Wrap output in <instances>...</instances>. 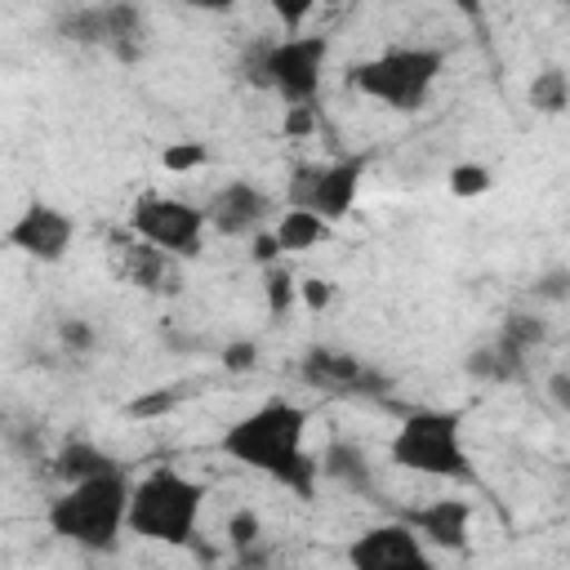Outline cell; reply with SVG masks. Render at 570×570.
<instances>
[{
  "mask_svg": "<svg viewBox=\"0 0 570 570\" xmlns=\"http://www.w3.org/2000/svg\"><path fill=\"white\" fill-rule=\"evenodd\" d=\"M218 450L232 463H240L249 472H263L276 485L294 490L298 499H312L316 494L321 463H316V454H307V410L298 401L272 396L258 410L240 414L223 432Z\"/></svg>",
  "mask_w": 570,
  "mask_h": 570,
  "instance_id": "cell-1",
  "label": "cell"
},
{
  "mask_svg": "<svg viewBox=\"0 0 570 570\" xmlns=\"http://www.w3.org/2000/svg\"><path fill=\"white\" fill-rule=\"evenodd\" d=\"M129 494H134V485L125 481V472H107V476L67 485L49 503L45 521L71 548L111 552L120 543V530H129Z\"/></svg>",
  "mask_w": 570,
  "mask_h": 570,
  "instance_id": "cell-2",
  "label": "cell"
},
{
  "mask_svg": "<svg viewBox=\"0 0 570 570\" xmlns=\"http://www.w3.org/2000/svg\"><path fill=\"white\" fill-rule=\"evenodd\" d=\"M387 459L405 472H423L436 481L476 485L472 454L463 445V414L459 410H414L387 441Z\"/></svg>",
  "mask_w": 570,
  "mask_h": 570,
  "instance_id": "cell-3",
  "label": "cell"
},
{
  "mask_svg": "<svg viewBox=\"0 0 570 570\" xmlns=\"http://www.w3.org/2000/svg\"><path fill=\"white\" fill-rule=\"evenodd\" d=\"M200 503H205V485L200 481H191L178 468H151L142 481H134V494H129V534H138L147 543L183 548V543L196 539Z\"/></svg>",
  "mask_w": 570,
  "mask_h": 570,
  "instance_id": "cell-4",
  "label": "cell"
},
{
  "mask_svg": "<svg viewBox=\"0 0 570 570\" xmlns=\"http://www.w3.org/2000/svg\"><path fill=\"white\" fill-rule=\"evenodd\" d=\"M330 40L325 36H281V40H254L240 53V76L254 89H272L289 107H312L321 94Z\"/></svg>",
  "mask_w": 570,
  "mask_h": 570,
  "instance_id": "cell-5",
  "label": "cell"
},
{
  "mask_svg": "<svg viewBox=\"0 0 570 570\" xmlns=\"http://www.w3.org/2000/svg\"><path fill=\"white\" fill-rule=\"evenodd\" d=\"M445 67V53L436 45H396L383 49L347 71V89L392 107V111H419L423 98L432 94L436 76Z\"/></svg>",
  "mask_w": 570,
  "mask_h": 570,
  "instance_id": "cell-6",
  "label": "cell"
},
{
  "mask_svg": "<svg viewBox=\"0 0 570 570\" xmlns=\"http://www.w3.org/2000/svg\"><path fill=\"white\" fill-rule=\"evenodd\" d=\"M361 178H365V156L303 160L285 183V209H307L325 223H343L356 205Z\"/></svg>",
  "mask_w": 570,
  "mask_h": 570,
  "instance_id": "cell-7",
  "label": "cell"
},
{
  "mask_svg": "<svg viewBox=\"0 0 570 570\" xmlns=\"http://www.w3.org/2000/svg\"><path fill=\"white\" fill-rule=\"evenodd\" d=\"M53 27H58L62 40L107 49V53H116L120 62L142 58V45H147V18H142L138 4H125V0L62 9V13L53 18Z\"/></svg>",
  "mask_w": 570,
  "mask_h": 570,
  "instance_id": "cell-8",
  "label": "cell"
},
{
  "mask_svg": "<svg viewBox=\"0 0 570 570\" xmlns=\"http://www.w3.org/2000/svg\"><path fill=\"white\" fill-rule=\"evenodd\" d=\"M129 232L174 258H196L205 249V209L191 205V200H178V196H160V191H147L129 205Z\"/></svg>",
  "mask_w": 570,
  "mask_h": 570,
  "instance_id": "cell-9",
  "label": "cell"
},
{
  "mask_svg": "<svg viewBox=\"0 0 570 570\" xmlns=\"http://www.w3.org/2000/svg\"><path fill=\"white\" fill-rule=\"evenodd\" d=\"M298 379L325 396H383V392H392V379L383 370H374L356 352L325 347V343H316L298 356Z\"/></svg>",
  "mask_w": 570,
  "mask_h": 570,
  "instance_id": "cell-10",
  "label": "cell"
},
{
  "mask_svg": "<svg viewBox=\"0 0 570 570\" xmlns=\"http://www.w3.org/2000/svg\"><path fill=\"white\" fill-rule=\"evenodd\" d=\"M347 566L352 570H436L423 539L405 521H379L365 525L347 543Z\"/></svg>",
  "mask_w": 570,
  "mask_h": 570,
  "instance_id": "cell-11",
  "label": "cell"
},
{
  "mask_svg": "<svg viewBox=\"0 0 570 570\" xmlns=\"http://www.w3.org/2000/svg\"><path fill=\"white\" fill-rule=\"evenodd\" d=\"M71 236H76V218L49 200H31L4 232L9 249L36 258V263H58L67 249H71Z\"/></svg>",
  "mask_w": 570,
  "mask_h": 570,
  "instance_id": "cell-12",
  "label": "cell"
},
{
  "mask_svg": "<svg viewBox=\"0 0 570 570\" xmlns=\"http://www.w3.org/2000/svg\"><path fill=\"white\" fill-rule=\"evenodd\" d=\"M205 223L218 232V236H258L267 232V218H272V196L245 178L236 183H223L205 205Z\"/></svg>",
  "mask_w": 570,
  "mask_h": 570,
  "instance_id": "cell-13",
  "label": "cell"
},
{
  "mask_svg": "<svg viewBox=\"0 0 570 570\" xmlns=\"http://www.w3.org/2000/svg\"><path fill=\"white\" fill-rule=\"evenodd\" d=\"M419 539H428L441 552H463L472 539V503L468 499H432L423 508H410L401 517Z\"/></svg>",
  "mask_w": 570,
  "mask_h": 570,
  "instance_id": "cell-14",
  "label": "cell"
},
{
  "mask_svg": "<svg viewBox=\"0 0 570 570\" xmlns=\"http://www.w3.org/2000/svg\"><path fill=\"white\" fill-rule=\"evenodd\" d=\"M316 463H321V476L334 481L338 490H347V494H356V499H379L374 463H370V454H365L356 441H330V445L316 454Z\"/></svg>",
  "mask_w": 570,
  "mask_h": 570,
  "instance_id": "cell-15",
  "label": "cell"
},
{
  "mask_svg": "<svg viewBox=\"0 0 570 570\" xmlns=\"http://www.w3.org/2000/svg\"><path fill=\"white\" fill-rule=\"evenodd\" d=\"M125 272H129V281H134L138 289H147V294H178V289H183L178 258L165 254V249H156V245H147V240H134V245L125 249Z\"/></svg>",
  "mask_w": 570,
  "mask_h": 570,
  "instance_id": "cell-16",
  "label": "cell"
},
{
  "mask_svg": "<svg viewBox=\"0 0 570 570\" xmlns=\"http://www.w3.org/2000/svg\"><path fill=\"white\" fill-rule=\"evenodd\" d=\"M525 352H517L512 343H503L499 334L494 338H485V343H476L468 356H463V370H468V379H476V383H521L525 379Z\"/></svg>",
  "mask_w": 570,
  "mask_h": 570,
  "instance_id": "cell-17",
  "label": "cell"
},
{
  "mask_svg": "<svg viewBox=\"0 0 570 570\" xmlns=\"http://www.w3.org/2000/svg\"><path fill=\"white\" fill-rule=\"evenodd\" d=\"M107 472H120V463L94 445L89 436H67L53 454V476L67 481V485H80V481H94V476H107Z\"/></svg>",
  "mask_w": 570,
  "mask_h": 570,
  "instance_id": "cell-18",
  "label": "cell"
},
{
  "mask_svg": "<svg viewBox=\"0 0 570 570\" xmlns=\"http://www.w3.org/2000/svg\"><path fill=\"white\" fill-rule=\"evenodd\" d=\"M272 232H276V240H281L285 254H303V249H316L330 236V223L316 218V214H307V209H285L272 223Z\"/></svg>",
  "mask_w": 570,
  "mask_h": 570,
  "instance_id": "cell-19",
  "label": "cell"
},
{
  "mask_svg": "<svg viewBox=\"0 0 570 570\" xmlns=\"http://www.w3.org/2000/svg\"><path fill=\"white\" fill-rule=\"evenodd\" d=\"M525 98H530V107L539 116H561L570 107V76L561 67H543V71H534Z\"/></svg>",
  "mask_w": 570,
  "mask_h": 570,
  "instance_id": "cell-20",
  "label": "cell"
},
{
  "mask_svg": "<svg viewBox=\"0 0 570 570\" xmlns=\"http://www.w3.org/2000/svg\"><path fill=\"white\" fill-rule=\"evenodd\" d=\"M263 294H267V316H272V321H285L289 307L298 303V281H294V272H289L285 263L263 267Z\"/></svg>",
  "mask_w": 570,
  "mask_h": 570,
  "instance_id": "cell-21",
  "label": "cell"
},
{
  "mask_svg": "<svg viewBox=\"0 0 570 570\" xmlns=\"http://www.w3.org/2000/svg\"><path fill=\"white\" fill-rule=\"evenodd\" d=\"M499 338L530 356V352L548 338V325H543V316H534V312H508L503 325H499Z\"/></svg>",
  "mask_w": 570,
  "mask_h": 570,
  "instance_id": "cell-22",
  "label": "cell"
},
{
  "mask_svg": "<svg viewBox=\"0 0 570 570\" xmlns=\"http://www.w3.org/2000/svg\"><path fill=\"white\" fill-rule=\"evenodd\" d=\"M490 169L485 165H476V160H463V165H454L450 169V191L459 196V200H472V196H485L490 191Z\"/></svg>",
  "mask_w": 570,
  "mask_h": 570,
  "instance_id": "cell-23",
  "label": "cell"
},
{
  "mask_svg": "<svg viewBox=\"0 0 570 570\" xmlns=\"http://www.w3.org/2000/svg\"><path fill=\"white\" fill-rule=\"evenodd\" d=\"M183 396H187L183 387H156V392H142L138 401H129L125 414H129V419H156V414H169Z\"/></svg>",
  "mask_w": 570,
  "mask_h": 570,
  "instance_id": "cell-24",
  "label": "cell"
},
{
  "mask_svg": "<svg viewBox=\"0 0 570 570\" xmlns=\"http://www.w3.org/2000/svg\"><path fill=\"white\" fill-rule=\"evenodd\" d=\"M227 539H232V548H236L240 557H249V548L263 539V521H258V512H249V508L232 512V521H227Z\"/></svg>",
  "mask_w": 570,
  "mask_h": 570,
  "instance_id": "cell-25",
  "label": "cell"
},
{
  "mask_svg": "<svg viewBox=\"0 0 570 570\" xmlns=\"http://www.w3.org/2000/svg\"><path fill=\"white\" fill-rule=\"evenodd\" d=\"M218 365H223L227 374H249V370L258 365V343H254V338H232V343H223V347H218Z\"/></svg>",
  "mask_w": 570,
  "mask_h": 570,
  "instance_id": "cell-26",
  "label": "cell"
},
{
  "mask_svg": "<svg viewBox=\"0 0 570 570\" xmlns=\"http://www.w3.org/2000/svg\"><path fill=\"white\" fill-rule=\"evenodd\" d=\"M58 338H62V347H67L71 356H85V352H94V343H98V334H94V325H89L85 316L58 321Z\"/></svg>",
  "mask_w": 570,
  "mask_h": 570,
  "instance_id": "cell-27",
  "label": "cell"
},
{
  "mask_svg": "<svg viewBox=\"0 0 570 570\" xmlns=\"http://www.w3.org/2000/svg\"><path fill=\"white\" fill-rule=\"evenodd\" d=\"M530 294H534V298H543V303H561V298H570V267L539 272V276H534V285H530Z\"/></svg>",
  "mask_w": 570,
  "mask_h": 570,
  "instance_id": "cell-28",
  "label": "cell"
},
{
  "mask_svg": "<svg viewBox=\"0 0 570 570\" xmlns=\"http://www.w3.org/2000/svg\"><path fill=\"white\" fill-rule=\"evenodd\" d=\"M209 160V151L200 147V142H178V147H169L165 156H160V165L169 169V174H187V169H200Z\"/></svg>",
  "mask_w": 570,
  "mask_h": 570,
  "instance_id": "cell-29",
  "label": "cell"
},
{
  "mask_svg": "<svg viewBox=\"0 0 570 570\" xmlns=\"http://www.w3.org/2000/svg\"><path fill=\"white\" fill-rule=\"evenodd\" d=\"M298 298H303L312 312H325L330 298H334V281H325V276H307V281H298Z\"/></svg>",
  "mask_w": 570,
  "mask_h": 570,
  "instance_id": "cell-30",
  "label": "cell"
},
{
  "mask_svg": "<svg viewBox=\"0 0 570 570\" xmlns=\"http://www.w3.org/2000/svg\"><path fill=\"white\" fill-rule=\"evenodd\" d=\"M281 240H276V232H258V236H249V258L258 263V267H272V263H281Z\"/></svg>",
  "mask_w": 570,
  "mask_h": 570,
  "instance_id": "cell-31",
  "label": "cell"
},
{
  "mask_svg": "<svg viewBox=\"0 0 570 570\" xmlns=\"http://www.w3.org/2000/svg\"><path fill=\"white\" fill-rule=\"evenodd\" d=\"M543 392H548V401H552L561 414H570V370H552L548 383H543Z\"/></svg>",
  "mask_w": 570,
  "mask_h": 570,
  "instance_id": "cell-32",
  "label": "cell"
},
{
  "mask_svg": "<svg viewBox=\"0 0 570 570\" xmlns=\"http://www.w3.org/2000/svg\"><path fill=\"white\" fill-rule=\"evenodd\" d=\"M276 13H281V22H303V18H307V4H294V9L276 4Z\"/></svg>",
  "mask_w": 570,
  "mask_h": 570,
  "instance_id": "cell-33",
  "label": "cell"
}]
</instances>
